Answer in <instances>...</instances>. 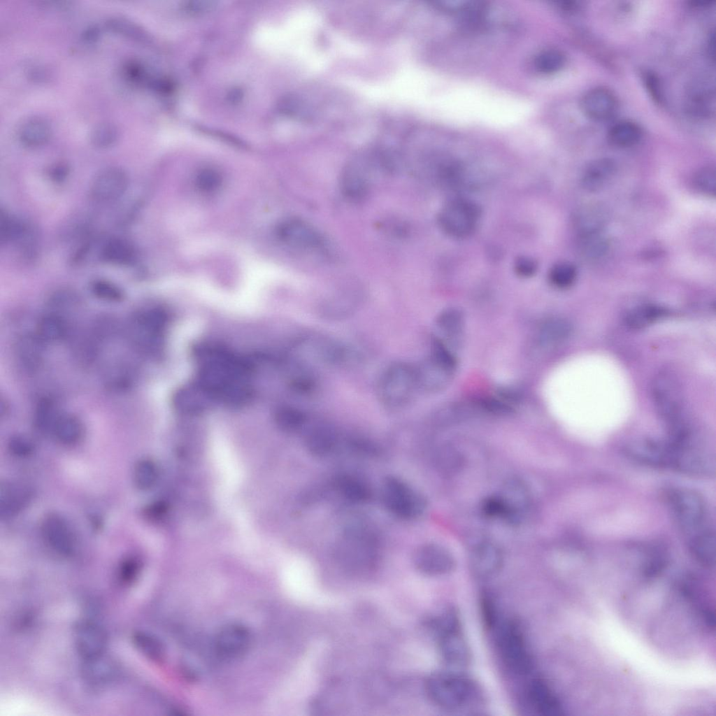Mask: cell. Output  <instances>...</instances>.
Listing matches in <instances>:
<instances>
[{
	"label": "cell",
	"mask_w": 716,
	"mask_h": 716,
	"mask_svg": "<svg viewBox=\"0 0 716 716\" xmlns=\"http://www.w3.org/2000/svg\"><path fill=\"white\" fill-rule=\"evenodd\" d=\"M126 173L117 167H109L100 171L91 186L92 196L99 202H112L120 198L128 187Z\"/></svg>",
	"instance_id": "4fadbf2b"
},
{
	"label": "cell",
	"mask_w": 716,
	"mask_h": 716,
	"mask_svg": "<svg viewBox=\"0 0 716 716\" xmlns=\"http://www.w3.org/2000/svg\"><path fill=\"white\" fill-rule=\"evenodd\" d=\"M338 440L336 429L330 424L317 422L307 429L305 445L308 452L316 457H325L335 449Z\"/></svg>",
	"instance_id": "ffe728a7"
},
{
	"label": "cell",
	"mask_w": 716,
	"mask_h": 716,
	"mask_svg": "<svg viewBox=\"0 0 716 716\" xmlns=\"http://www.w3.org/2000/svg\"><path fill=\"white\" fill-rule=\"evenodd\" d=\"M572 330V324L568 320L554 317L543 323L538 330V338L543 345H554L568 338Z\"/></svg>",
	"instance_id": "d590c367"
},
{
	"label": "cell",
	"mask_w": 716,
	"mask_h": 716,
	"mask_svg": "<svg viewBox=\"0 0 716 716\" xmlns=\"http://www.w3.org/2000/svg\"><path fill=\"white\" fill-rule=\"evenodd\" d=\"M480 217L481 209L476 203L457 198L444 206L438 215V223L448 236L464 238L475 231Z\"/></svg>",
	"instance_id": "8992f818"
},
{
	"label": "cell",
	"mask_w": 716,
	"mask_h": 716,
	"mask_svg": "<svg viewBox=\"0 0 716 716\" xmlns=\"http://www.w3.org/2000/svg\"><path fill=\"white\" fill-rule=\"evenodd\" d=\"M252 636L243 624L232 623L222 627L215 638V648L223 659L236 660L246 654L250 647Z\"/></svg>",
	"instance_id": "9c48e42d"
},
{
	"label": "cell",
	"mask_w": 716,
	"mask_h": 716,
	"mask_svg": "<svg viewBox=\"0 0 716 716\" xmlns=\"http://www.w3.org/2000/svg\"><path fill=\"white\" fill-rule=\"evenodd\" d=\"M100 30L98 27L90 26L83 33V38L85 41L92 42L99 38Z\"/></svg>",
	"instance_id": "680465c9"
},
{
	"label": "cell",
	"mask_w": 716,
	"mask_h": 716,
	"mask_svg": "<svg viewBox=\"0 0 716 716\" xmlns=\"http://www.w3.org/2000/svg\"><path fill=\"white\" fill-rule=\"evenodd\" d=\"M164 322V312L158 308L138 311L129 320V338L142 352L156 353L161 346Z\"/></svg>",
	"instance_id": "5b68a950"
},
{
	"label": "cell",
	"mask_w": 716,
	"mask_h": 716,
	"mask_svg": "<svg viewBox=\"0 0 716 716\" xmlns=\"http://www.w3.org/2000/svg\"><path fill=\"white\" fill-rule=\"evenodd\" d=\"M419 391L437 392L448 385L455 371L448 368L431 355L415 365Z\"/></svg>",
	"instance_id": "9a60e30c"
},
{
	"label": "cell",
	"mask_w": 716,
	"mask_h": 716,
	"mask_svg": "<svg viewBox=\"0 0 716 716\" xmlns=\"http://www.w3.org/2000/svg\"><path fill=\"white\" fill-rule=\"evenodd\" d=\"M222 182L220 174L212 169L200 171L196 178L197 187L202 191L210 192L218 189Z\"/></svg>",
	"instance_id": "681fc988"
},
{
	"label": "cell",
	"mask_w": 716,
	"mask_h": 716,
	"mask_svg": "<svg viewBox=\"0 0 716 716\" xmlns=\"http://www.w3.org/2000/svg\"><path fill=\"white\" fill-rule=\"evenodd\" d=\"M51 135L49 122L39 117H30L23 122L18 129L20 142L28 147H38L48 141Z\"/></svg>",
	"instance_id": "f546056e"
},
{
	"label": "cell",
	"mask_w": 716,
	"mask_h": 716,
	"mask_svg": "<svg viewBox=\"0 0 716 716\" xmlns=\"http://www.w3.org/2000/svg\"><path fill=\"white\" fill-rule=\"evenodd\" d=\"M277 235L282 243L292 248L315 249L322 244L318 232L299 219L291 218L282 222L278 227Z\"/></svg>",
	"instance_id": "5bb4252c"
},
{
	"label": "cell",
	"mask_w": 716,
	"mask_h": 716,
	"mask_svg": "<svg viewBox=\"0 0 716 716\" xmlns=\"http://www.w3.org/2000/svg\"><path fill=\"white\" fill-rule=\"evenodd\" d=\"M24 221L19 219L3 209L0 210V242H14L23 227Z\"/></svg>",
	"instance_id": "7bdbcfd3"
},
{
	"label": "cell",
	"mask_w": 716,
	"mask_h": 716,
	"mask_svg": "<svg viewBox=\"0 0 716 716\" xmlns=\"http://www.w3.org/2000/svg\"><path fill=\"white\" fill-rule=\"evenodd\" d=\"M666 502L687 542L711 529L703 497L696 492L682 487L667 491Z\"/></svg>",
	"instance_id": "7a4b0ae2"
},
{
	"label": "cell",
	"mask_w": 716,
	"mask_h": 716,
	"mask_svg": "<svg viewBox=\"0 0 716 716\" xmlns=\"http://www.w3.org/2000/svg\"><path fill=\"white\" fill-rule=\"evenodd\" d=\"M45 343L36 334H26L17 341L16 354L22 366L28 371H34L41 364Z\"/></svg>",
	"instance_id": "83f0119b"
},
{
	"label": "cell",
	"mask_w": 716,
	"mask_h": 716,
	"mask_svg": "<svg viewBox=\"0 0 716 716\" xmlns=\"http://www.w3.org/2000/svg\"><path fill=\"white\" fill-rule=\"evenodd\" d=\"M334 484L338 492L344 499L352 503H364L368 501L372 495L369 486L356 476L339 475Z\"/></svg>",
	"instance_id": "4dcf8cb0"
},
{
	"label": "cell",
	"mask_w": 716,
	"mask_h": 716,
	"mask_svg": "<svg viewBox=\"0 0 716 716\" xmlns=\"http://www.w3.org/2000/svg\"><path fill=\"white\" fill-rule=\"evenodd\" d=\"M368 181L357 167H349L342 179V190L345 196L352 201H359L368 193Z\"/></svg>",
	"instance_id": "8d00e7d4"
},
{
	"label": "cell",
	"mask_w": 716,
	"mask_h": 716,
	"mask_svg": "<svg viewBox=\"0 0 716 716\" xmlns=\"http://www.w3.org/2000/svg\"><path fill=\"white\" fill-rule=\"evenodd\" d=\"M31 498L29 489L20 484L4 483L0 489V514L9 517L20 512Z\"/></svg>",
	"instance_id": "cb8c5ba5"
},
{
	"label": "cell",
	"mask_w": 716,
	"mask_h": 716,
	"mask_svg": "<svg viewBox=\"0 0 716 716\" xmlns=\"http://www.w3.org/2000/svg\"><path fill=\"white\" fill-rule=\"evenodd\" d=\"M138 564L134 559H128L124 561L120 569L121 576L123 580H130L138 573Z\"/></svg>",
	"instance_id": "db71d44e"
},
{
	"label": "cell",
	"mask_w": 716,
	"mask_h": 716,
	"mask_svg": "<svg viewBox=\"0 0 716 716\" xmlns=\"http://www.w3.org/2000/svg\"><path fill=\"white\" fill-rule=\"evenodd\" d=\"M108 28L119 34L133 39H141L143 32L131 20L121 17H113L107 21Z\"/></svg>",
	"instance_id": "c3c4849f"
},
{
	"label": "cell",
	"mask_w": 716,
	"mask_h": 716,
	"mask_svg": "<svg viewBox=\"0 0 716 716\" xmlns=\"http://www.w3.org/2000/svg\"><path fill=\"white\" fill-rule=\"evenodd\" d=\"M69 332V327L66 318L53 312L41 317L36 334L44 343H52L64 340Z\"/></svg>",
	"instance_id": "f1b7e54d"
},
{
	"label": "cell",
	"mask_w": 716,
	"mask_h": 716,
	"mask_svg": "<svg viewBox=\"0 0 716 716\" xmlns=\"http://www.w3.org/2000/svg\"><path fill=\"white\" fill-rule=\"evenodd\" d=\"M74 643L83 660L106 653L108 638L105 630L90 620L78 623L74 630Z\"/></svg>",
	"instance_id": "7c38bea8"
},
{
	"label": "cell",
	"mask_w": 716,
	"mask_h": 716,
	"mask_svg": "<svg viewBox=\"0 0 716 716\" xmlns=\"http://www.w3.org/2000/svg\"><path fill=\"white\" fill-rule=\"evenodd\" d=\"M90 290L96 298L109 302H119L124 298L121 288L106 280H94L90 284Z\"/></svg>",
	"instance_id": "f6af8a7d"
},
{
	"label": "cell",
	"mask_w": 716,
	"mask_h": 716,
	"mask_svg": "<svg viewBox=\"0 0 716 716\" xmlns=\"http://www.w3.org/2000/svg\"><path fill=\"white\" fill-rule=\"evenodd\" d=\"M576 268L568 262H560L552 266L549 272V280L557 288H567L572 285L576 278Z\"/></svg>",
	"instance_id": "ab89813d"
},
{
	"label": "cell",
	"mask_w": 716,
	"mask_h": 716,
	"mask_svg": "<svg viewBox=\"0 0 716 716\" xmlns=\"http://www.w3.org/2000/svg\"><path fill=\"white\" fill-rule=\"evenodd\" d=\"M83 661V677L88 683L104 685L111 682L117 677V665L106 653Z\"/></svg>",
	"instance_id": "44dd1931"
},
{
	"label": "cell",
	"mask_w": 716,
	"mask_h": 716,
	"mask_svg": "<svg viewBox=\"0 0 716 716\" xmlns=\"http://www.w3.org/2000/svg\"><path fill=\"white\" fill-rule=\"evenodd\" d=\"M582 110L592 120L603 122L612 118L617 109L615 94L605 87L593 88L583 96Z\"/></svg>",
	"instance_id": "e0dca14e"
},
{
	"label": "cell",
	"mask_w": 716,
	"mask_h": 716,
	"mask_svg": "<svg viewBox=\"0 0 716 716\" xmlns=\"http://www.w3.org/2000/svg\"><path fill=\"white\" fill-rule=\"evenodd\" d=\"M715 170L705 167L698 171L693 178L694 188L701 194L712 196L715 194Z\"/></svg>",
	"instance_id": "7dc6e473"
},
{
	"label": "cell",
	"mask_w": 716,
	"mask_h": 716,
	"mask_svg": "<svg viewBox=\"0 0 716 716\" xmlns=\"http://www.w3.org/2000/svg\"><path fill=\"white\" fill-rule=\"evenodd\" d=\"M482 605L484 620L488 626L492 627L496 620L493 603L492 601L489 599V597L485 596L482 599Z\"/></svg>",
	"instance_id": "9f6ffc18"
},
{
	"label": "cell",
	"mask_w": 716,
	"mask_h": 716,
	"mask_svg": "<svg viewBox=\"0 0 716 716\" xmlns=\"http://www.w3.org/2000/svg\"><path fill=\"white\" fill-rule=\"evenodd\" d=\"M652 394L658 413L668 427L683 420L682 391L671 374L662 372L655 376L652 384Z\"/></svg>",
	"instance_id": "ba28073f"
},
{
	"label": "cell",
	"mask_w": 716,
	"mask_h": 716,
	"mask_svg": "<svg viewBox=\"0 0 716 716\" xmlns=\"http://www.w3.org/2000/svg\"><path fill=\"white\" fill-rule=\"evenodd\" d=\"M436 327L445 344L457 345L464 331V317L461 311L455 308L443 310L437 317Z\"/></svg>",
	"instance_id": "484cf974"
},
{
	"label": "cell",
	"mask_w": 716,
	"mask_h": 716,
	"mask_svg": "<svg viewBox=\"0 0 716 716\" xmlns=\"http://www.w3.org/2000/svg\"><path fill=\"white\" fill-rule=\"evenodd\" d=\"M503 559L500 548L492 542L485 541L478 544L472 552L471 568L479 578H489L501 569Z\"/></svg>",
	"instance_id": "ac0fdd59"
},
{
	"label": "cell",
	"mask_w": 716,
	"mask_h": 716,
	"mask_svg": "<svg viewBox=\"0 0 716 716\" xmlns=\"http://www.w3.org/2000/svg\"><path fill=\"white\" fill-rule=\"evenodd\" d=\"M69 172V168L66 164L57 163L50 169L48 174L54 182H59L66 178Z\"/></svg>",
	"instance_id": "11a10c76"
},
{
	"label": "cell",
	"mask_w": 716,
	"mask_h": 716,
	"mask_svg": "<svg viewBox=\"0 0 716 716\" xmlns=\"http://www.w3.org/2000/svg\"><path fill=\"white\" fill-rule=\"evenodd\" d=\"M439 634V647L443 658L451 664H466L469 660L470 652L460 632L459 624L442 629Z\"/></svg>",
	"instance_id": "d6986e66"
},
{
	"label": "cell",
	"mask_w": 716,
	"mask_h": 716,
	"mask_svg": "<svg viewBox=\"0 0 716 716\" xmlns=\"http://www.w3.org/2000/svg\"><path fill=\"white\" fill-rule=\"evenodd\" d=\"M425 689L433 703L448 710L466 706L475 692V687L469 679L450 673L431 675L426 680Z\"/></svg>",
	"instance_id": "3957f363"
},
{
	"label": "cell",
	"mask_w": 716,
	"mask_h": 716,
	"mask_svg": "<svg viewBox=\"0 0 716 716\" xmlns=\"http://www.w3.org/2000/svg\"><path fill=\"white\" fill-rule=\"evenodd\" d=\"M641 136V128L636 123L628 120L616 122L608 132L610 143L618 148L633 146L640 140Z\"/></svg>",
	"instance_id": "e575fe53"
},
{
	"label": "cell",
	"mask_w": 716,
	"mask_h": 716,
	"mask_svg": "<svg viewBox=\"0 0 716 716\" xmlns=\"http://www.w3.org/2000/svg\"><path fill=\"white\" fill-rule=\"evenodd\" d=\"M9 448L13 454L18 457H25L31 454L34 445L27 438L16 436L10 439Z\"/></svg>",
	"instance_id": "816d5d0a"
},
{
	"label": "cell",
	"mask_w": 716,
	"mask_h": 716,
	"mask_svg": "<svg viewBox=\"0 0 716 716\" xmlns=\"http://www.w3.org/2000/svg\"><path fill=\"white\" fill-rule=\"evenodd\" d=\"M308 420L307 414L301 410L285 407L280 409L276 415V422L279 427L287 432H295L302 429Z\"/></svg>",
	"instance_id": "f35d334b"
},
{
	"label": "cell",
	"mask_w": 716,
	"mask_h": 716,
	"mask_svg": "<svg viewBox=\"0 0 716 716\" xmlns=\"http://www.w3.org/2000/svg\"><path fill=\"white\" fill-rule=\"evenodd\" d=\"M565 57L559 50H546L540 52L535 58L536 69L543 73H552L560 70L564 65Z\"/></svg>",
	"instance_id": "b9f144b4"
},
{
	"label": "cell",
	"mask_w": 716,
	"mask_h": 716,
	"mask_svg": "<svg viewBox=\"0 0 716 716\" xmlns=\"http://www.w3.org/2000/svg\"><path fill=\"white\" fill-rule=\"evenodd\" d=\"M51 431L64 445L78 443L83 436V426L80 420L71 414H59Z\"/></svg>",
	"instance_id": "d6a6232c"
},
{
	"label": "cell",
	"mask_w": 716,
	"mask_h": 716,
	"mask_svg": "<svg viewBox=\"0 0 716 716\" xmlns=\"http://www.w3.org/2000/svg\"><path fill=\"white\" fill-rule=\"evenodd\" d=\"M413 561L415 568L427 575H441L453 570L455 561L445 547L435 543H426L414 552Z\"/></svg>",
	"instance_id": "30bf717a"
},
{
	"label": "cell",
	"mask_w": 716,
	"mask_h": 716,
	"mask_svg": "<svg viewBox=\"0 0 716 716\" xmlns=\"http://www.w3.org/2000/svg\"><path fill=\"white\" fill-rule=\"evenodd\" d=\"M537 268V262L531 257L521 256L515 260V270L520 276L524 278L532 276L536 272Z\"/></svg>",
	"instance_id": "f5cc1de1"
},
{
	"label": "cell",
	"mask_w": 716,
	"mask_h": 716,
	"mask_svg": "<svg viewBox=\"0 0 716 716\" xmlns=\"http://www.w3.org/2000/svg\"><path fill=\"white\" fill-rule=\"evenodd\" d=\"M381 497L386 509L402 520H410L420 517L427 505L421 493L404 480L394 475L385 478Z\"/></svg>",
	"instance_id": "277c9868"
},
{
	"label": "cell",
	"mask_w": 716,
	"mask_h": 716,
	"mask_svg": "<svg viewBox=\"0 0 716 716\" xmlns=\"http://www.w3.org/2000/svg\"><path fill=\"white\" fill-rule=\"evenodd\" d=\"M582 238V247L585 254L589 257H598L606 249V242L601 234H594Z\"/></svg>",
	"instance_id": "f907efd6"
},
{
	"label": "cell",
	"mask_w": 716,
	"mask_h": 716,
	"mask_svg": "<svg viewBox=\"0 0 716 716\" xmlns=\"http://www.w3.org/2000/svg\"><path fill=\"white\" fill-rule=\"evenodd\" d=\"M608 220L606 208L599 204L581 208L575 216V227L580 238L601 234Z\"/></svg>",
	"instance_id": "7402d4cb"
},
{
	"label": "cell",
	"mask_w": 716,
	"mask_h": 716,
	"mask_svg": "<svg viewBox=\"0 0 716 716\" xmlns=\"http://www.w3.org/2000/svg\"><path fill=\"white\" fill-rule=\"evenodd\" d=\"M166 506L162 502H157L150 506L147 509V515L148 517L157 520L163 517L164 513L166 512Z\"/></svg>",
	"instance_id": "6f0895ef"
},
{
	"label": "cell",
	"mask_w": 716,
	"mask_h": 716,
	"mask_svg": "<svg viewBox=\"0 0 716 716\" xmlns=\"http://www.w3.org/2000/svg\"><path fill=\"white\" fill-rule=\"evenodd\" d=\"M157 478L158 470L152 461L142 459L136 464L134 471V479L136 485L139 489H148L152 487Z\"/></svg>",
	"instance_id": "60d3db41"
},
{
	"label": "cell",
	"mask_w": 716,
	"mask_h": 716,
	"mask_svg": "<svg viewBox=\"0 0 716 716\" xmlns=\"http://www.w3.org/2000/svg\"><path fill=\"white\" fill-rule=\"evenodd\" d=\"M498 644L503 661L514 673L524 675L532 667V659L519 625L506 622L500 629Z\"/></svg>",
	"instance_id": "52a82bcc"
},
{
	"label": "cell",
	"mask_w": 716,
	"mask_h": 716,
	"mask_svg": "<svg viewBox=\"0 0 716 716\" xmlns=\"http://www.w3.org/2000/svg\"><path fill=\"white\" fill-rule=\"evenodd\" d=\"M99 258L108 264L118 266H128L136 259V251L127 240L121 238H111L101 247Z\"/></svg>",
	"instance_id": "d4e9b609"
},
{
	"label": "cell",
	"mask_w": 716,
	"mask_h": 716,
	"mask_svg": "<svg viewBox=\"0 0 716 716\" xmlns=\"http://www.w3.org/2000/svg\"><path fill=\"white\" fill-rule=\"evenodd\" d=\"M529 694L536 710L544 716L562 715V707L548 685L540 679L533 680L529 685Z\"/></svg>",
	"instance_id": "603a6c76"
},
{
	"label": "cell",
	"mask_w": 716,
	"mask_h": 716,
	"mask_svg": "<svg viewBox=\"0 0 716 716\" xmlns=\"http://www.w3.org/2000/svg\"><path fill=\"white\" fill-rule=\"evenodd\" d=\"M42 534L45 542L57 553L69 555L75 550L76 539L67 522L57 515H50L43 522Z\"/></svg>",
	"instance_id": "2e32d148"
},
{
	"label": "cell",
	"mask_w": 716,
	"mask_h": 716,
	"mask_svg": "<svg viewBox=\"0 0 716 716\" xmlns=\"http://www.w3.org/2000/svg\"><path fill=\"white\" fill-rule=\"evenodd\" d=\"M133 640L135 646L149 659L156 661L164 659L166 655L164 645L154 635L140 631L134 634Z\"/></svg>",
	"instance_id": "74e56055"
},
{
	"label": "cell",
	"mask_w": 716,
	"mask_h": 716,
	"mask_svg": "<svg viewBox=\"0 0 716 716\" xmlns=\"http://www.w3.org/2000/svg\"><path fill=\"white\" fill-rule=\"evenodd\" d=\"M690 553L703 566L710 568L715 561V536L713 529L687 541Z\"/></svg>",
	"instance_id": "836d02e7"
},
{
	"label": "cell",
	"mask_w": 716,
	"mask_h": 716,
	"mask_svg": "<svg viewBox=\"0 0 716 716\" xmlns=\"http://www.w3.org/2000/svg\"><path fill=\"white\" fill-rule=\"evenodd\" d=\"M59 415L53 403L49 399H43L38 405L35 424L42 431H51Z\"/></svg>",
	"instance_id": "bcb514c9"
},
{
	"label": "cell",
	"mask_w": 716,
	"mask_h": 716,
	"mask_svg": "<svg viewBox=\"0 0 716 716\" xmlns=\"http://www.w3.org/2000/svg\"><path fill=\"white\" fill-rule=\"evenodd\" d=\"M668 314V309L664 307L646 304L629 310L624 316V321L629 328L640 329L666 317Z\"/></svg>",
	"instance_id": "1f68e13d"
},
{
	"label": "cell",
	"mask_w": 716,
	"mask_h": 716,
	"mask_svg": "<svg viewBox=\"0 0 716 716\" xmlns=\"http://www.w3.org/2000/svg\"><path fill=\"white\" fill-rule=\"evenodd\" d=\"M499 496L504 510L503 520L510 524L521 523L530 506V495L527 486L519 480H510L504 484Z\"/></svg>",
	"instance_id": "8fae6325"
},
{
	"label": "cell",
	"mask_w": 716,
	"mask_h": 716,
	"mask_svg": "<svg viewBox=\"0 0 716 716\" xmlns=\"http://www.w3.org/2000/svg\"><path fill=\"white\" fill-rule=\"evenodd\" d=\"M119 131L117 127L108 122H103L96 125L90 133L92 143L100 148H106L113 145L117 140Z\"/></svg>",
	"instance_id": "ee69618b"
},
{
	"label": "cell",
	"mask_w": 716,
	"mask_h": 716,
	"mask_svg": "<svg viewBox=\"0 0 716 716\" xmlns=\"http://www.w3.org/2000/svg\"><path fill=\"white\" fill-rule=\"evenodd\" d=\"M615 164L610 159L602 158L589 164L582 176V185L589 192L604 187L615 173Z\"/></svg>",
	"instance_id": "4316f807"
},
{
	"label": "cell",
	"mask_w": 716,
	"mask_h": 716,
	"mask_svg": "<svg viewBox=\"0 0 716 716\" xmlns=\"http://www.w3.org/2000/svg\"><path fill=\"white\" fill-rule=\"evenodd\" d=\"M417 391L415 365L403 361L389 364L381 373L376 387L379 402L392 412L405 408Z\"/></svg>",
	"instance_id": "6da1fadb"
}]
</instances>
